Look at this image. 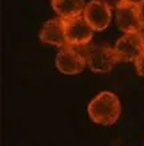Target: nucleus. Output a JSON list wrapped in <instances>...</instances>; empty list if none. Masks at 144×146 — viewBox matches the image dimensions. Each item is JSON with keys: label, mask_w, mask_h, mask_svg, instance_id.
<instances>
[{"label": "nucleus", "mask_w": 144, "mask_h": 146, "mask_svg": "<svg viewBox=\"0 0 144 146\" xmlns=\"http://www.w3.org/2000/svg\"><path fill=\"white\" fill-rule=\"evenodd\" d=\"M83 16L94 31H104L111 23V8L101 0H91L86 4Z\"/></svg>", "instance_id": "423d86ee"}, {"label": "nucleus", "mask_w": 144, "mask_h": 146, "mask_svg": "<svg viewBox=\"0 0 144 146\" xmlns=\"http://www.w3.org/2000/svg\"><path fill=\"white\" fill-rule=\"evenodd\" d=\"M135 68H136V73L139 76L144 77V49L141 50V53L137 56L135 60Z\"/></svg>", "instance_id": "9d476101"}, {"label": "nucleus", "mask_w": 144, "mask_h": 146, "mask_svg": "<svg viewBox=\"0 0 144 146\" xmlns=\"http://www.w3.org/2000/svg\"><path fill=\"white\" fill-rule=\"evenodd\" d=\"M137 33H139V36H140V40H141V42H143V45H144V24H141L140 28L137 29Z\"/></svg>", "instance_id": "f8f14e48"}, {"label": "nucleus", "mask_w": 144, "mask_h": 146, "mask_svg": "<svg viewBox=\"0 0 144 146\" xmlns=\"http://www.w3.org/2000/svg\"><path fill=\"white\" fill-rule=\"evenodd\" d=\"M101 1H103L107 7L111 8V9H116L120 4L124 3V0H101Z\"/></svg>", "instance_id": "9b49d317"}, {"label": "nucleus", "mask_w": 144, "mask_h": 146, "mask_svg": "<svg viewBox=\"0 0 144 146\" xmlns=\"http://www.w3.org/2000/svg\"><path fill=\"white\" fill-rule=\"evenodd\" d=\"M56 68L59 72L64 74H78L86 68L87 62L84 54L76 50L72 45H64L59 50L55 60Z\"/></svg>", "instance_id": "20e7f679"}, {"label": "nucleus", "mask_w": 144, "mask_h": 146, "mask_svg": "<svg viewBox=\"0 0 144 146\" xmlns=\"http://www.w3.org/2000/svg\"><path fill=\"white\" fill-rule=\"evenodd\" d=\"M143 49L144 45L137 32L124 33V36H121L113 46V50H115L119 61L124 62H135V60L141 53Z\"/></svg>", "instance_id": "39448f33"}, {"label": "nucleus", "mask_w": 144, "mask_h": 146, "mask_svg": "<svg viewBox=\"0 0 144 146\" xmlns=\"http://www.w3.org/2000/svg\"><path fill=\"white\" fill-rule=\"evenodd\" d=\"M87 66L95 73H107L119 61L113 48L104 45H95L84 53Z\"/></svg>", "instance_id": "7ed1b4c3"}, {"label": "nucleus", "mask_w": 144, "mask_h": 146, "mask_svg": "<svg viewBox=\"0 0 144 146\" xmlns=\"http://www.w3.org/2000/svg\"><path fill=\"white\" fill-rule=\"evenodd\" d=\"M54 11L62 19H71L82 15L86 7L84 0H51Z\"/></svg>", "instance_id": "1a4fd4ad"}, {"label": "nucleus", "mask_w": 144, "mask_h": 146, "mask_svg": "<svg viewBox=\"0 0 144 146\" xmlns=\"http://www.w3.org/2000/svg\"><path fill=\"white\" fill-rule=\"evenodd\" d=\"M40 41L48 45L54 46H64L67 45L66 31H64V19L56 17L51 19L43 24L39 33Z\"/></svg>", "instance_id": "6e6552de"}, {"label": "nucleus", "mask_w": 144, "mask_h": 146, "mask_svg": "<svg viewBox=\"0 0 144 146\" xmlns=\"http://www.w3.org/2000/svg\"><path fill=\"white\" fill-rule=\"evenodd\" d=\"M116 24L117 28L124 33L137 32L140 28L141 19L139 13V5L123 3L116 8Z\"/></svg>", "instance_id": "0eeeda50"}, {"label": "nucleus", "mask_w": 144, "mask_h": 146, "mask_svg": "<svg viewBox=\"0 0 144 146\" xmlns=\"http://www.w3.org/2000/svg\"><path fill=\"white\" fill-rule=\"evenodd\" d=\"M64 31L67 44L72 46L87 45L94 36V29L88 24L83 13L64 20Z\"/></svg>", "instance_id": "f03ea898"}, {"label": "nucleus", "mask_w": 144, "mask_h": 146, "mask_svg": "<svg viewBox=\"0 0 144 146\" xmlns=\"http://www.w3.org/2000/svg\"><path fill=\"white\" fill-rule=\"evenodd\" d=\"M144 0H124V3H129V4H135V5H140Z\"/></svg>", "instance_id": "4468645a"}, {"label": "nucleus", "mask_w": 144, "mask_h": 146, "mask_svg": "<svg viewBox=\"0 0 144 146\" xmlns=\"http://www.w3.org/2000/svg\"><path fill=\"white\" fill-rule=\"evenodd\" d=\"M87 111L90 118L95 123L109 126L116 123V121L120 117V100L112 92H101L91 100Z\"/></svg>", "instance_id": "f257e3e1"}, {"label": "nucleus", "mask_w": 144, "mask_h": 146, "mask_svg": "<svg viewBox=\"0 0 144 146\" xmlns=\"http://www.w3.org/2000/svg\"><path fill=\"white\" fill-rule=\"evenodd\" d=\"M139 13H140V19H141V23L144 24V1L139 5Z\"/></svg>", "instance_id": "ddd939ff"}]
</instances>
